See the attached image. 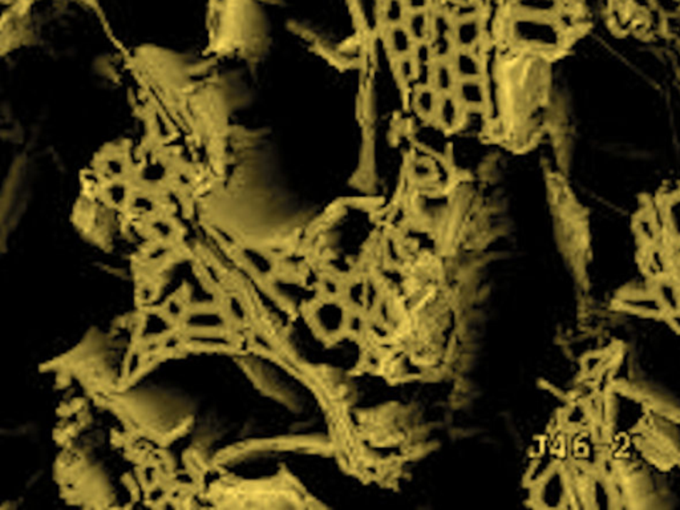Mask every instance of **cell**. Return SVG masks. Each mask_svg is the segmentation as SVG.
<instances>
[{
    "label": "cell",
    "instance_id": "obj_3",
    "mask_svg": "<svg viewBox=\"0 0 680 510\" xmlns=\"http://www.w3.org/2000/svg\"><path fill=\"white\" fill-rule=\"evenodd\" d=\"M667 234L680 242V194H672L664 202Z\"/></svg>",
    "mask_w": 680,
    "mask_h": 510
},
{
    "label": "cell",
    "instance_id": "obj_4",
    "mask_svg": "<svg viewBox=\"0 0 680 510\" xmlns=\"http://www.w3.org/2000/svg\"><path fill=\"white\" fill-rule=\"evenodd\" d=\"M635 229L638 236L649 246L656 245V241L661 236V231L655 225L649 210L639 214L635 222Z\"/></svg>",
    "mask_w": 680,
    "mask_h": 510
},
{
    "label": "cell",
    "instance_id": "obj_2",
    "mask_svg": "<svg viewBox=\"0 0 680 510\" xmlns=\"http://www.w3.org/2000/svg\"><path fill=\"white\" fill-rule=\"evenodd\" d=\"M622 303L624 307H627L626 310H630L635 314L647 315V316L667 315L659 299L652 291L650 294L631 293L627 296H623Z\"/></svg>",
    "mask_w": 680,
    "mask_h": 510
},
{
    "label": "cell",
    "instance_id": "obj_1",
    "mask_svg": "<svg viewBox=\"0 0 680 510\" xmlns=\"http://www.w3.org/2000/svg\"><path fill=\"white\" fill-rule=\"evenodd\" d=\"M652 293L661 303L667 315L680 311V284L669 275L655 279Z\"/></svg>",
    "mask_w": 680,
    "mask_h": 510
},
{
    "label": "cell",
    "instance_id": "obj_5",
    "mask_svg": "<svg viewBox=\"0 0 680 510\" xmlns=\"http://www.w3.org/2000/svg\"><path fill=\"white\" fill-rule=\"evenodd\" d=\"M602 361H604V356L599 355V354H593V355H589L586 358V361H584V369L587 371V374H595L597 371H599L601 366H602Z\"/></svg>",
    "mask_w": 680,
    "mask_h": 510
}]
</instances>
